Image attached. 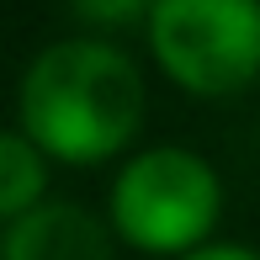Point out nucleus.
Returning <instances> with one entry per match:
<instances>
[{"label":"nucleus","mask_w":260,"mask_h":260,"mask_svg":"<svg viewBox=\"0 0 260 260\" xmlns=\"http://www.w3.org/2000/svg\"><path fill=\"white\" fill-rule=\"evenodd\" d=\"M144 75L106 38L48 43L16 90V127L58 165H106L138 138Z\"/></svg>","instance_id":"1"},{"label":"nucleus","mask_w":260,"mask_h":260,"mask_svg":"<svg viewBox=\"0 0 260 260\" xmlns=\"http://www.w3.org/2000/svg\"><path fill=\"white\" fill-rule=\"evenodd\" d=\"M223 212V181L218 170L181 144H154L133 154L117 170L112 197H106V223L117 239L133 244L138 255H191L202 250L218 229Z\"/></svg>","instance_id":"2"},{"label":"nucleus","mask_w":260,"mask_h":260,"mask_svg":"<svg viewBox=\"0 0 260 260\" xmlns=\"http://www.w3.org/2000/svg\"><path fill=\"white\" fill-rule=\"evenodd\" d=\"M149 53L186 96L223 101L260 80V0H154Z\"/></svg>","instance_id":"3"},{"label":"nucleus","mask_w":260,"mask_h":260,"mask_svg":"<svg viewBox=\"0 0 260 260\" xmlns=\"http://www.w3.org/2000/svg\"><path fill=\"white\" fill-rule=\"evenodd\" d=\"M112 223L80 202H38L6 223L0 260H112Z\"/></svg>","instance_id":"4"},{"label":"nucleus","mask_w":260,"mask_h":260,"mask_svg":"<svg viewBox=\"0 0 260 260\" xmlns=\"http://www.w3.org/2000/svg\"><path fill=\"white\" fill-rule=\"evenodd\" d=\"M48 154L32 144L21 127H11L0 138V218H21L38 202H48Z\"/></svg>","instance_id":"5"},{"label":"nucleus","mask_w":260,"mask_h":260,"mask_svg":"<svg viewBox=\"0 0 260 260\" xmlns=\"http://www.w3.org/2000/svg\"><path fill=\"white\" fill-rule=\"evenodd\" d=\"M69 16L85 21V27H101V32H117V27H133V21H149L154 0H64Z\"/></svg>","instance_id":"6"},{"label":"nucleus","mask_w":260,"mask_h":260,"mask_svg":"<svg viewBox=\"0 0 260 260\" xmlns=\"http://www.w3.org/2000/svg\"><path fill=\"white\" fill-rule=\"evenodd\" d=\"M181 260H260V250H250V244H223V239H207L202 250L181 255Z\"/></svg>","instance_id":"7"}]
</instances>
